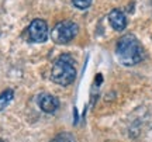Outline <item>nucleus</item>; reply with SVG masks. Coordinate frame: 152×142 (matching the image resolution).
I'll use <instances>...</instances> for the list:
<instances>
[{
  "label": "nucleus",
  "instance_id": "obj_2",
  "mask_svg": "<svg viewBox=\"0 0 152 142\" xmlns=\"http://www.w3.org/2000/svg\"><path fill=\"white\" fill-rule=\"evenodd\" d=\"M51 79L52 82L61 86H69L75 82L76 69L73 66V60L69 56H61L55 60L54 66L51 69Z\"/></svg>",
  "mask_w": 152,
  "mask_h": 142
},
{
  "label": "nucleus",
  "instance_id": "obj_4",
  "mask_svg": "<svg viewBox=\"0 0 152 142\" xmlns=\"http://www.w3.org/2000/svg\"><path fill=\"white\" fill-rule=\"evenodd\" d=\"M28 38L33 42H44L48 38V25L41 18H35L28 25Z\"/></svg>",
  "mask_w": 152,
  "mask_h": 142
},
{
  "label": "nucleus",
  "instance_id": "obj_7",
  "mask_svg": "<svg viewBox=\"0 0 152 142\" xmlns=\"http://www.w3.org/2000/svg\"><path fill=\"white\" fill-rule=\"evenodd\" d=\"M13 97H14V92H13L11 89H7L3 93H0V111H3V110L10 104Z\"/></svg>",
  "mask_w": 152,
  "mask_h": 142
},
{
  "label": "nucleus",
  "instance_id": "obj_8",
  "mask_svg": "<svg viewBox=\"0 0 152 142\" xmlns=\"http://www.w3.org/2000/svg\"><path fill=\"white\" fill-rule=\"evenodd\" d=\"M51 142H76V139L71 132H59Z\"/></svg>",
  "mask_w": 152,
  "mask_h": 142
},
{
  "label": "nucleus",
  "instance_id": "obj_5",
  "mask_svg": "<svg viewBox=\"0 0 152 142\" xmlns=\"http://www.w3.org/2000/svg\"><path fill=\"white\" fill-rule=\"evenodd\" d=\"M37 103L39 106V109L47 114H54L55 111L59 109V100L48 93L39 94L37 98Z\"/></svg>",
  "mask_w": 152,
  "mask_h": 142
},
{
  "label": "nucleus",
  "instance_id": "obj_3",
  "mask_svg": "<svg viewBox=\"0 0 152 142\" xmlns=\"http://www.w3.org/2000/svg\"><path fill=\"white\" fill-rule=\"evenodd\" d=\"M79 28L73 21L65 20V21L56 23L51 31V37L55 44H68L76 37Z\"/></svg>",
  "mask_w": 152,
  "mask_h": 142
},
{
  "label": "nucleus",
  "instance_id": "obj_10",
  "mask_svg": "<svg viewBox=\"0 0 152 142\" xmlns=\"http://www.w3.org/2000/svg\"><path fill=\"white\" fill-rule=\"evenodd\" d=\"M0 142H4V141H3V139H0Z\"/></svg>",
  "mask_w": 152,
  "mask_h": 142
},
{
  "label": "nucleus",
  "instance_id": "obj_9",
  "mask_svg": "<svg viewBox=\"0 0 152 142\" xmlns=\"http://www.w3.org/2000/svg\"><path fill=\"white\" fill-rule=\"evenodd\" d=\"M93 0H72V4L75 6L76 9H79V10H86L90 7Z\"/></svg>",
  "mask_w": 152,
  "mask_h": 142
},
{
  "label": "nucleus",
  "instance_id": "obj_6",
  "mask_svg": "<svg viewBox=\"0 0 152 142\" xmlns=\"http://www.w3.org/2000/svg\"><path fill=\"white\" fill-rule=\"evenodd\" d=\"M109 21L110 25L115 30V31H124L127 27V17L121 10L118 9H114L110 11L109 14Z\"/></svg>",
  "mask_w": 152,
  "mask_h": 142
},
{
  "label": "nucleus",
  "instance_id": "obj_1",
  "mask_svg": "<svg viewBox=\"0 0 152 142\" xmlns=\"http://www.w3.org/2000/svg\"><path fill=\"white\" fill-rule=\"evenodd\" d=\"M115 55L118 60L125 66H134L140 63L145 58V51L141 42L132 34H125L117 42Z\"/></svg>",
  "mask_w": 152,
  "mask_h": 142
}]
</instances>
